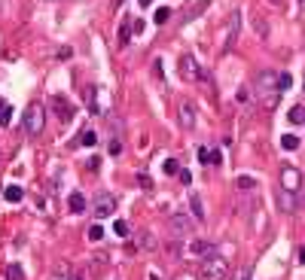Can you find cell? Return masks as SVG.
<instances>
[{"mask_svg":"<svg viewBox=\"0 0 305 280\" xmlns=\"http://www.w3.org/2000/svg\"><path fill=\"white\" fill-rule=\"evenodd\" d=\"M269 3H275V6H278V3H281V0H269Z\"/></svg>","mask_w":305,"mask_h":280,"instance_id":"41","label":"cell"},{"mask_svg":"<svg viewBox=\"0 0 305 280\" xmlns=\"http://www.w3.org/2000/svg\"><path fill=\"white\" fill-rule=\"evenodd\" d=\"M171 231H174L177 241H183L186 234H193V219L186 214H171Z\"/></svg>","mask_w":305,"mask_h":280,"instance_id":"6","label":"cell"},{"mask_svg":"<svg viewBox=\"0 0 305 280\" xmlns=\"http://www.w3.org/2000/svg\"><path fill=\"white\" fill-rule=\"evenodd\" d=\"M238 31H241V13L235 9V13H232V21H229V46L238 40Z\"/></svg>","mask_w":305,"mask_h":280,"instance_id":"16","label":"cell"},{"mask_svg":"<svg viewBox=\"0 0 305 280\" xmlns=\"http://www.w3.org/2000/svg\"><path fill=\"white\" fill-rule=\"evenodd\" d=\"M92 210H95V216H98V219H107V216L113 214V210H116V198L107 195V192H104V195H98Z\"/></svg>","mask_w":305,"mask_h":280,"instance_id":"8","label":"cell"},{"mask_svg":"<svg viewBox=\"0 0 305 280\" xmlns=\"http://www.w3.org/2000/svg\"><path fill=\"white\" fill-rule=\"evenodd\" d=\"M180 125H183L186 131L196 128V104L193 100H183V104H180Z\"/></svg>","mask_w":305,"mask_h":280,"instance_id":"9","label":"cell"},{"mask_svg":"<svg viewBox=\"0 0 305 280\" xmlns=\"http://www.w3.org/2000/svg\"><path fill=\"white\" fill-rule=\"evenodd\" d=\"M226 274H229V262L220 253H208L201 259V277L205 280H226Z\"/></svg>","mask_w":305,"mask_h":280,"instance_id":"2","label":"cell"},{"mask_svg":"<svg viewBox=\"0 0 305 280\" xmlns=\"http://www.w3.org/2000/svg\"><path fill=\"white\" fill-rule=\"evenodd\" d=\"M141 247H146V250H153V247H156V244L150 241V231H144V234H141Z\"/></svg>","mask_w":305,"mask_h":280,"instance_id":"32","label":"cell"},{"mask_svg":"<svg viewBox=\"0 0 305 280\" xmlns=\"http://www.w3.org/2000/svg\"><path fill=\"white\" fill-rule=\"evenodd\" d=\"M281 147H284L287 152L299 149V137H296V134H284V137H281Z\"/></svg>","mask_w":305,"mask_h":280,"instance_id":"19","label":"cell"},{"mask_svg":"<svg viewBox=\"0 0 305 280\" xmlns=\"http://www.w3.org/2000/svg\"><path fill=\"white\" fill-rule=\"evenodd\" d=\"M177 70H180V80H186V82H196V80H205V70L196 64L193 55H180V64H177Z\"/></svg>","mask_w":305,"mask_h":280,"instance_id":"4","label":"cell"},{"mask_svg":"<svg viewBox=\"0 0 305 280\" xmlns=\"http://www.w3.org/2000/svg\"><path fill=\"white\" fill-rule=\"evenodd\" d=\"M232 280H251V268H238V271H235V277Z\"/></svg>","mask_w":305,"mask_h":280,"instance_id":"31","label":"cell"},{"mask_svg":"<svg viewBox=\"0 0 305 280\" xmlns=\"http://www.w3.org/2000/svg\"><path fill=\"white\" fill-rule=\"evenodd\" d=\"M253 98L263 104L266 110H275L281 100V85H278V73L275 70H259L256 82H253Z\"/></svg>","mask_w":305,"mask_h":280,"instance_id":"1","label":"cell"},{"mask_svg":"<svg viewBox=\"0 0 305 280\" xmlns=\"http://www.w3.org/2000/svg\"><path fill=\"white\" fill-rule=\"evenodd\" d=\"M113 231H116L119 238H126V234H128V222L126 219H116V222H113Z\"/></svg>","mask_w":305,"mask_h":280,"instance_id":"26","label":"cell"},{"mask_svg":"<svg viewBox=\"0 0 305 280\" xmlns=\"http://www.w3.org/2000/svg\"><path fill=\"white\" fill-rule=\"evenodd\" d=\"M49 104H52V110H55V116H58V122H61V125H67V122L73 119V104H71L67 98L55 95V98L49 100Z\"/></svg>","mask_w":305,"mask_h":280,"instance_id":"5","label":"cell"},{"mask_svg":"<svg viewBox=\"0 0 305 280\" xmlns=\"http://www.w3.org/2000/svg\"><path fill=\"white\" fill-rule=\"evenodd\" d=\"M235 186H238L241 192H253V189H256V180H253V177H238V180H235Z\"/></svg>","mask_w":305,"mask_h":280,"instance_id":"20","label":"cell"},{"mask_svg":"<svg viewBox=\"0 0 305 280\" xmlns=\"http://www.w3.org/2000/svg\"><path fill=\"white\" fill-rule=\"evenodd\" d=\"M150 280H162V277H156V274H150Z\"/></svg>","mask_w":305,"mask_h":280,"instance_id":"40","label":"cell"},{"mask_svg":"<svg viewBox=\"0 0 305 280\" xmlns=\"http://www.w3.org/2000/svg\"><path fill=\"white\" fill-rule=\"evenodd\" d=\"M177 280H196V277H193V274H180Z\"/></svg>","mask_w":305,"mask_h":280,"instance_id":"37","label":"cell"},{"mask_svg":"<svg viewBox=\"0 0 305 280\" xmlns=\"http://www.w3.org/2000/svg\"><path fill=\"white\" fill-rule=\"evenodd\" d=\"M198 162H201V165H205V167H208V162H214V149H208V147H201V149H198Z\"/></svg>","mask_w":305,"mask_h":280,"instance_id":"25","label":"cell"},{"mask_svg":"<svg viewBox=\"0 0 305 280\" xmlns=\"http://www.w3.org/2000/svg\"><path fill=\"white\" fill-rule=\"evenodd\" d=\"M43 122H46V107L43 104H28L25 116H21V125H25V134H31V137H37V134L43 131Z\"/></svg>","mask_w":305,"mask_h":280,"instance_id":"3","label":"cell"},{"mask_svg":"<svg viewBox=\"0 0 305 280\" xmlns=\"http://www.w3.org/2000/svg\"><path fill=\"white\" fill-rule=\"evenodd\" d=\"M162 167H165V174H171V177H177V174H180V162H177V159H168Z\"/></svg>","mask_w":305,"mask_h":280,"instance_id":"24","label":"cell"},{"mask_svg":"<svg viewBox=\"0 0 305 280\" xmlns=\"http://www.w3.org/2000/svg\"><path fill=\"white\" fill-rule=\"evenodd\" d=\"M89 171L98 174V171H101V159H89Z\"/></svg>","mask_w":305,"mask_h":280,"instance_id":"35","label":"cell"},{"mask_svg":"<svg viewBox=\"0 0 305 280\" xmlns=\"http://www.w3.org/2000/svg\"><path fill=\"white\" fill-rule=\"evenodd\" d=\"M189 253H193V256H208V253H214V247L208 241H193V244H189Z\"/></svg>","mask_w":305,"mask_h":280,"instance_id":"17","label":"cell"},{"mask_svg":"<svg viewBox=\"0 0 305 280\" xmlns=\"http://www.w3.org/2000/svg\"><path fill=\"white\" fill-rule=\"evenodd\" d=\"M67 207H71L73 214H83V210H86V195H83V192H71V198H67Z\"/></svg>","mask_w":305,"mask_h":280,"instance_id":"14","label":"cell"},{"mask_svg":"<svg viewBox=\"0 0 305 280\" xmlns=\"http://www.w3.org/2000/svg\"><path fill=\"white\" fill-rule=\"evenodd\" d=\"M9 119H13V107H9L3 98H0V128L9 125Z\"/></svg>","mask_w":305,"mask_h":280,"instance_id":"18","label":"cell"},{"mask_svg":"<svg viewBox=\"0 0 305 280\" xmlns=\"http://www.w3.org/2000/svg\"><path fill=\"white\" fill-rule=\"evenodd\" d=\"M6 277H9V280H25V271H21V268L13 262V265L6 268Z\"/></svg>","mask_w":305,"mask_h":280,"instance_id":"23","label":"cell"},{"mask_svg":"<svg viewBox=\"0 0 305 280\" xmlns=\"http://www.w3.org/2000/svg\"><path fill=\"white\" fill-rule=\"evenodd\" d=\"M278 207L284 210V214H296V192H290V189H278Z\"/></svg>","mask_w":305,"mask_h":280,"instance_id":"10","label":"cell"},{"mask_svg":"<svg viewBox=\"0 0 305 280\" xmlns=\"http://www.w3.org/2000/svg\"><path fill=\"white\" fill-rule=\"evenodd\" d=\"M3 198L9 201V204H18V201L25 198V189L16 186V183H9V186H6V192H3Z\"/></svg>","mask_w":305,"mask_h":280,"instance_id":"13","label":"cell"},{"mask_svg":"<svg viewBox=\"0 0 305 280\" xmlns=\"http://www.w3.org/2000/svg\"><path fill=\"white\" fill-rule=\"evenodd\" d=\"M95 143H98V134L92 128H83L80 137H76V147H95Z\"/></svg>","mask_w":305,"mask_h":280,"instance_id":"15","label":"cell"},{"mask_svg":"<svg viewBox=\"0 0 305 280\" xmlns=\"http://www.w3.org/2000/svg\"><path fill=\"white\" fill-rule=\"evenodd\" d=\"M299 186H302V174H299L293 165H284V167H281V189H290V192H296Z\"/></svg>","mask_w":305,"mask_h":280,"instance_id":"7","label":"cell"},{"mask_svg":"<svg viewBox=\"0 0 305 280\" xmlns=\"http://www.w3.org/2000/svg\"><path fill=\"white\" fill-rule=\"evenodd\" d=\"M296 256H299V262L305 265V247H299V253H296Z\"/></svg>","mask_w":305,"mask_h":280,"instance_id":"36","label":"cell"},{"mask_svg":"<svg viewBox=\"0 0 305 280\" xmlns=\"http://www.w3.org/2000/svg\"><path fill=\"white\" fill-rule=\"evenodd\" d=\"M71 280H83V277H80V274H73V277H71Z\"/></svg>","mask_w":305,"mask_h":280,"instance_id":"39","label":"cell"},{"mask_svg":"<svg viewBox=\"0 0 305 280\" xmlns=\"http://www.w3.org/2000/svg\"><path fill=\"white\" fill-rule=\"evenodd\" d=\"M189 210H193V219H196V222L205 219V204H201L198 192H189Z\"/></svg>","mask_w":305,"mask_h":280,"instance_id":"11","label":"cell"},{"mask_svg":"<svg viewBox=\"0 0 305 280\" xmlns=\"http://www.w3.org/2000/svg\"><path fill=\"white\" fill-rule=\"evenodd\" d=\"M131 28H134V25H122V31H119V43H122V46H128V40H131Z\"/></svg>","mask_w":305,"mask_h":280,"instance_id":"28","label":"cell"},{"mask_svg":"<svg viewBox=\"0 0 305 280\" xmlns=\"http://www.w3.org/2000/svg\"><path fill=\"white\" fill-rule=\"evenodd\" d=\"M287 119L293 122V125H302V122H305V110H302V107H293Z\"/></svg>","mask_w":305,"mask_h":280,"instance_id":"22","label":"cell"},{"mask_svg":"<svg viewBox=\"0 0 305 280\" xmlns=\"http://www.w3.org/2000/svg\"><path fill=\"white\" fill-rule=\"evenodd\" d=\"M253 31L259 33V37H269V25H266L263 18H253Z\"/></svg>","mask_w":305,"mask_h":280,"instance_id":"27","label":"cell"},{"mask_svg":"<svg viewBox=\"0 0 305 280\" xmlns=\"http://www.w3.org/2000/svg\"><path fill=\"white\" fill-rule=\"evenodd\" d=\"M83 95H86V104H89V113H92V116H98V113H101V107H98V88H95V85H89V88H86V92H83Z\"/></svg>","mask_w":305,"mask_h":280,"instance_id":"12","label":"cell"},{"mask_svg":"<svg viewBox=\"0 0 305 280\" xmlns=\"http://www.w3.org/2000/svg\"><path fill=\"white\" fill-rule=\"evenodd\" d=\"M278 85H281V92H287V88L293 85V80H290V73H278Z\"/></svg>","mask_w":305,"mask_h":280,"instance_id":"29","label":"cell"},{"mask_svg":"<svg viewBox=\"0 0 305 280\" xmlns=\"http://www.w3.org/2000/svg\"><path fill=\"white\" fill-rule=\"evenodd\" d=\"M177 177H180V183H183V186H189V183H193V174H189V171H180Z\"/></svg>","mask_w":305,"mask_h":280,"instance_id":"34","label":"cell"},{"mask_svg":"<svg viewBox=\"0 0 305 280\" xmlns=\"http://www.w3.org/2000/svg\"><path fill=\"white\" fill-rule=\"evenodd\" d=\"M168 18H171V9H168V6H159V9H156V16H153L156 25H165Z\"/></svg>","mask_w":305,"mask_h":280,"instance_id":"21","label":"cell"},{"mask_svg":"<svg viewBox=\"0 0 305 280\" xmlns=\"http://www.w3.org/2000/svg\"><path fill=\"white\" fill-rule=\"evenodd\" d=\"M138 183H141L144 189H153V180H150V177H146V174H138Z\"/></svg>","mask_w":305,"mask_h":280,"instance_id":"33","label":"cell"},{"mask_svg":"<svg viewBox=\"0 0 305 280\" xmlns=\"http://www.w3.org/2000/svg\"><path fill=\"white\" fill-rule=\"evenodd\" d=\"M101 238H104V229H101V226H92V229H89V241H101Z\"/></svg>","mask_w":305,"mask_h":280,"instance_id":"30","label":"cell"},{"mask_svg":"<svg viewBox=\"0 0 305 280\" xmlns=\"http://www.w3.org/2000/svg\"><path fill=\"white\" fill-rule=\"evenodd\" d=\"M141 3H144V6H150V3H153V0H141Z\"/></svg>","mask_w":305,"mask_h":280,"instance_id":"38","label":"cell"}]
</instances>
